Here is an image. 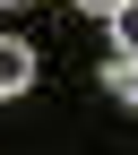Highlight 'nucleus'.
Wrapping results in <instances>:
<instances>
[{
    "label": "nucleus",
    "mask_w": 138,
    "mask_h": 155,
    "mask_svg": "<svg viewBox=\"0 0 138 155\" xmlns=\"http://www.w3.org/2000/svg\"><path fill=\"white\" fill-rule=\"evenodd\" d=\"M26 86H35V43H17V35H0V104H17Z\"/></svg>",
    "instance_id": "1"
},
{
    "label": "nucleus",
    "mask_w": 138,
    "mask_h": 155,
    "mask_svg": "<svg viewBox=\"0 0 138 155\" xmlns=\"http://www.w3.org/2000/svg\"><path fill=\"white\" fill-rule=\"evenodd\" d=\"M112 52H121V61H138V0H121V9H112Z\"/></svg>",
    "instance_id": "2"
},
{
    "label": "nucleus",
    "mask_w": 138,
    "mask_h": 155,
    "mask_svg": "<svg viewBox=\"0 0 138 155\" xmlns=\"http://www.w3.org/2000/svg\"><path fill=\"white\" fill-rule=\"evenodd\" d=\"M104 86H112V95L138 112V61H121V52H112V61H104Z\"/></svg>",
    "instance_id": "3"
},
{
    "label": "nucleus",
    "mask_w": 138,
    "mask_h": 155,
    "mask_svg": "<svg viewBox=\"0 0 138 155\" xmlns=\"http://www.w3.org/2000/svg\"><path fill=\"white\" fill-rule=\"evenodd\" d=\"M78 9H86V17H112V9H121V0H78Z\"/></svg>",
    "instance_id": "4"
}]
</instances>
